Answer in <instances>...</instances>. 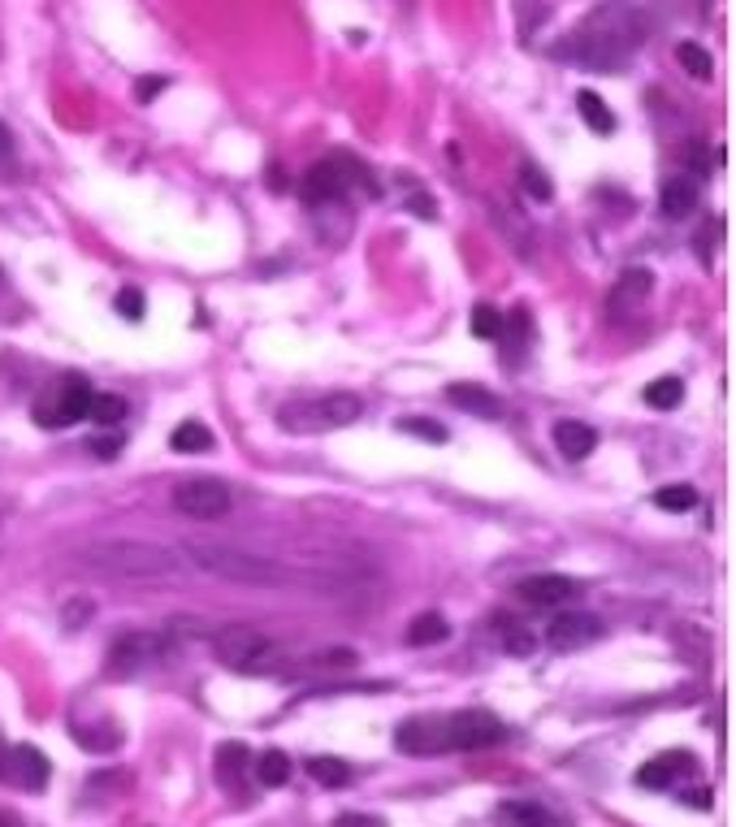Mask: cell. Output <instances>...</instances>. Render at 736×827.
I'll use <instances>...</instances> for the list:
<instances>
[{"mask_svg": "<svg viewBox=\"0 0 736 827\" xmlns=\"http://www.w3.org/2000/svg\"><path fill=\"white\" fill-rule=\"evenodd\" d=\"M178 550L152 546V542H104L78 555V568L96 576H117V581H174L182 572Z\"/></svg>", "mask_w": 736, "mask_h": 827, "instance_id": "obj_1", "label": "cell"}, {"mask_svg": "<svg viewBox=\"0 0 736 827\" xmlns=\"http://www.w3.org/2000/svg\"><path fill=\"white\" fill-rule=\"evenodd\" d=\"M182 559H187L191 568L221 576V581H234V585H282L286 581L282 563H273L269 555H256V550H239V546L191 542L182 550Z\"/></svg>", "mask_w": 736, "mask_h": 827, "instance_id": "obj_2", "label": "cell"}, {"mask_svg": "<svg viewBox=\"0 0 736 827\" xmlns=\"http://www.w3.org/2000/svg\"><path fill=\"white\" fill-rule=\"evenodd\" d=\"M628 48H633V31H628L620 18H611V13H598V18H589L581 31L559 48V57L585 65V70L611 74V70H620L624 65Z\"/></svg>", "mask_w": 736, "mask_h": 827, "instance_id": "obj_3", "label": "cell"}, {"mask_svg": "<svg viewBox=\"0 0 736 827\" xmlns=\"http://www.w3.org/2000/svg\"><path fill=\"white\" fill-rule=\"evenodd\" d=\"M360 412H364L360 395L334 390V395H321V399L286 403V408L278 412V425H282L286 433H299V438H312V433H334V429L356 425Z\"/></svg>", "mask_w": 736, "mask_h": 827, "instance_id": "obj_4", "label": "cell"}, {"mask_svg": "<svg viewBox=\"0 0 736 827\" xmlns=\"http://www.w3.org/2000/svg\"><path fill=\"white\" fill-rule=\"evenodd\" d=\"M213 654L230 672H273L278 667V641L256 624H226L213 633Z\"/></svg>", "mask_w": 736, "mask_h": 827, "instance_id": "obj_5", "label": "cell"}, {"mask_svg": "<svg viewBox=\"0 0 736 827\" xmlns=\"http://www.w3.org/2000/svg\"><path fill=\"white\" fill-rule=\"evenodd\" d=\"M91 390L83 377H61L44 399H35V425L39 429H70L78 420H87L91 412Z\"/></svg>", "mask_w": 736, "mask_h": 827, "instance_id": "obj_6", "label": "cell"}, {"mask_svg": "<svg viewBox=\"0 0 736 827\" xmlns=\"http://www.w3.org/2000/svg\"><path fill=\"white\" fill-rule=\"evenodd\" d=\"M165 646H169L165 633H143V628H135V633H122V637H117L113 646H109L104 672L117 676V680H130V676L148 672L156 659H165Z\"/></svg>", "mask_w": 736, "mask_h": 827, "instance_id": "obj_7", "label": "cell"}, {"mask_svg": "<svg viewBox=\"0 0 736 827\" xmlns=\"http://www.w3.org/2000/svg\"><path fill=\"white\" fill-rule=\"evenodd\" d=\"M507 737L503 719L490 715V711H455L446 715V741L451 750H490Z\"/></svg>", "mask_w": 736, "mask_h": 827, "instance_id": "obj_8", "label": "cell"}, {"mask_svg": "<svg viewBox=\"0 0 736 827\" xmlns=\"http://www.w3.org/2000/svg\"><path fill=\"white\" fill-rule=\"evenodd\" d=\"M174 507L191 520H221L230 511V490L213 477H191L174 485Z\"/></svg>", "mask_w": 736, "mask_h": 827, "instance_id": "obj_9", "label": "cell"}, {"mask_svg": "<svg viewBox=\"0 0 736 827\" xmlns=\"http://www.w3.org/2000/svg\"><path fill=\"white\" fill-rule=\"evenodd\" d=\"M351 161H343V156H334V161H321V165H312L308 174H304V187H299V195H304V204L308 208H325V204H338L343 195L351 191Z\"/></svg>", "mask_w": 736, "mask_h": 827, "instance_id": "obj_10", "label": "cell"}, {"mask_svg": "<svg viewBox=\"0 0 736 827\" xmlns=\"http://www.w3.org/2000/svg\"><path fill=\"white\" fill-rule=\"evenodd\" d=\"M48 776H52L48 754L35 750V745H9V750L0 754V780H9L13 789L39 793L48 784Z\"/></svg>", "mask_w": 736, "mask_h": 827, "instance_id": "obj_11", "label": "cell"}, {"mask_svg": "<svg viewBox=\"0 0 736 827\" xmlns=\"http://www.w3.org/2000/svg\"><path fill=\"white\" fill-rule=\"evenodd\" d=\"M394 745H399L403 754H446L451 750V741H446V715H420V719H403L399 732H394Z\"/></svg>", "mask_w": 736, "mask_h": 827, "instance_id": "obj_12", "label": "cell"}, {"mask_svg": "<svg viewBox=\"0 0 736 827\" xmlns=\"http://www.w3.org/2000/svg\"><path fill=\"white\" fill-rule=\"evenodd\" d=\"M602 633V624L594 620V615H585V611H563V615H555L550 620V628H546V641L555 650H581V646H589Z\"/></svg>", "mask_w": 736, "mask_h": 827, "instance_id": "obj_13", "label": "cell"}, {"mask_svg": "<svg viewBox=\"0 0 736 827\" xmlns=\"http://www.w3.org/2000/svg\"><path fill=\"white\" fill-rule=\"evenodd\" d=\"M576 594H581V585H576L572 576H559V572L520 581V598L529 602V607H563V602H572Z\"/></svg>", "mask_w": 736, "mask_h": 827, "instance_id": "obj_14", "label": "cell"}, {"mask_svg": "<svg viewBox=\"0 0 736 827\" xmlns=\"http://www.w3.org/2000/svg\"><path fill=\"white\" fill-rule=\"evenodd\" d=\"M698 191H702V182H698V178H689L685 169H680L676 178H667V182H663V195H659L663 217H672V221L689 217L693 208H698Z\"/></svg>", "mask_w": 736, "mask_h": 827, "instance_id": "obj_15", "label": "cell"}, {"mask_svg": "<svg viewBox=\"0 0 736 827\" xmlns=\"http://www.w3.org/2000/svg\"><path fill=\"white\" fill-rule=\"evenodd\" d=\"M676 776H693V754H663L637 771L641 789H672Z\"/></svg>", "mask_w": 736, "mask_h": 827, "instance_id": "obj_16", "label": "cell"}, {"mask_svg": "<svg viewBox=\"0 0 736 827\" xmlns=\"http://www.w3.org/2000/svg\"><path fill=\"white\" fill-rule=\"evenodd\" d=\"M446 399H451L455 408H464L468 416H481V420L503 416V403H498V395H490V390H485V386H472V382H455V386H446Z\"/></svg>", "mask_w": 736, "mask_h": 827, "instance_id": "obj_17", "label": "cell"}, {"mask_svg": "<svg viewBox=\"0 0 736 827\" xmlns=\"http://www.w3.org/2000/svg\"><path fill=\"white\" fill-rule=\"evenodd\" d=\"M650 286H654V273L650 269H628L620 282H615V291L607 299V308L611 312H628V308H641L646 304V295H650Z\"/></svg>", "mask_w": 736, "mask_h": 827, "instance_id": "obj_18", "label": "cell"}, {"mask_svg": "<svg viewBox=\"0 0 736 827\" xmlns=\"http://www.w3.org/2000/svg\"><path fill=\"white\" fill-rule=\"evenodd\" d=\"M498 827H555V815L542 802H529V797H516V802L498 806Z\"/></svg>", "mask_w": 736, "mask_h": 827, "instance_id": "obj_19", "label": "cell"}, {"mask_svg": "<svg viewBox=\"0 0 736 827\" xmlns=\"http://www.w3.org/2000/svg\"><path fill=\"white\" fill-rule=\"evenodd\" d=\"M555 446L563 451V459H585V455H594L598 433L589 429L585 420H559V425H555Z\"/></svg>", "mask_w": 736, "mask_h": 827, "instance_id": "obj_20", "label": "cell"}, {"mask_svg": "<svg viewBox=\"0 0 736 827\" xmlns=\"http://www.w3.org/2000/svg\"><path fill=\"white\" fill-rule=\"evenodd\" d=\"M356 667V650H325V654H308L304 663L286 667V676H325V672H351Z\"/></svg>", "mask_w": 736, "mask_h": 827, "instance_id": "obj_21", "label": "cell"}, {"mask_svg": "<svg viewBox=\"0 0 736 827\" xmlns=\"http://www.w3.org/2000/svg\"><path fill=\"white\" fill-rule=\"evenodd\" d=\"M169 446L182 455H204V451H213L217 438H213V429L200 425V420H182V425L169 433Z\"/></svg>", "mask_w": 736, "mask_h": 827, "instance_id": "obj_22", "label": "cell"}, {"mask_svg": "<svg viewBox=\"0 0 736 827\" xmlns=\"http://www.w3.org/2000/svg\"><path fill=\"white\" fill-rule=\"evenodd\" d=\"M308 776L317 780L321 789H347L351 763H343V758H334V754H317V758H308Z\"/></svg>", "mask_w": 736, "mask_h": 827, "instance_id": "obj_23", "label": "cell"}, {"mask_svg": "<svg viewBox=\"0 0 736 827\" xmlns=\"http://www.w3.org/2000/svg\"><path fill=\"white\" fill-rule=\"evenodd\" d=\"M446 637H451V624H446V615H438V611H425L407 624V646H438Z\"/></svg>", "mask_w": 736, "mask_h": 827, "instance_id": "obj_24", "label": "cell"}, {"mask_svg": "<svg viewBox=\"0 0 736 827\" xmlns=\"http://www.w3.org/2000/svg\"><path fill=\"white\" fill-rule=\"evenodd\" d=\"M70 732H74V741L91 754H109V750L122 745V732H117L113 724H74Z\"/></svg>", "mask_w": 736, "mask_h": 827, "instance_id": "obj_25", "label": "cell"}, {"mask_svg": "<svg viewBox=\"0 0 736 827\" xmlns=\"http://www.w3.org/2000/svg\"><path fill=\"white\" fill-rule=\"evenodd\" d=\"M576 113L585 117V126L594 130V135H611L615 130V113L602 104V96H594V91H581V96H576Z\"/></svg>", "mask_w": 736, "mask_h": 827, "instance_id": "obj_26", "label": "cell"}, {"mask_svg": "<svg viewBox=\"0 0 736 827\" xmlns=\"http://www.w3.org/2000/svg\"><path fill=\"white\" fill-rule=\"evenodd\" d=\"M256 780L265 784V789H282V784L291 780V758L282 750H265L256 758Z\"/></svg>", "mask_w": 736, "mask_h": 827, "instance_id": "obj_27", "label": "cell"}, {"mask_svg": "<svg viewBox=\"0 0 736 827\" xmlns=\"http://www.w3.org/2000/svg\"><path fill=\"white\" fill-rule=\"evenodd\" d=\"M646 403L659 412L680 408V403H685V382H680V377H659V382L646 386Z\"/></svg>", "mask_w": 736, "mask_h": 827, "instance_id": "obj_28", "label": "cell"}, {"mask_svg": "<svg viewBox=\"0 0 736 827\" xmlns=\"http://www.w3.org/2000/svg\"><path fill=\"white\" fill-rule=\"evenodd\" d=\"M247 763H252V754H247V745H239V741H226L217 750V771H221V784L226 789H234V776L239 771H247Z\"/></svg>", "mask_w": 736, "mask_h": 827, "instance_id": "obj_29", "label": "cell"}, {"mask_svg": "<svg viewBox=\"0 0 736 827\" xmlns=\"http://www.w3.org/2000/svg\"><path fill=\"white\" fill-rule=\"evenodd\" d=\"M685 174L698 178V182L715 174V156H711V148H706V139H689V148H685Z\"/></svg>", "mask_w": 736, "mask_h": 827, "instance_id": "obj_30", "label": "cell"}, {"mask_svg": "<svg viewBox=\"0 0 736 827\" xmlns=\"http://www.w3.org/2000/svg\"><path fill=\"white\" fill-rule=\"evenodd\" d=\"M122 416H126V399L122 395H91L87 420H96V425H122Z\"/></svg>", "mask_w": 736, "mask_h": 827, "instance_id": "obj_31", "label": "cell"}, {"mask_svg": "<svg viewBox=\"0 0 736 827\" xmlns=\"http://www.w3.org/2000/svg\"><path fill=\"white\" fill-rule=\"evenodd\" d=\"M503 321H507V312H498L490 304H477L468 325H472V334L477 338H503Z\"/></svg>", "mask_w": 736, "mask_h": 827, "instance_id": "obj_32", "label": "cell"}, {"mask_svg": "<svg viewBox=\"0 0 736 827\" xmlns=\"http://www.w3.org/2000/svg\"><path fill=\"white\" fill-rule=\"evenodd\" d=\"M654 503H659L663 511H689L693 503H698V490H693V485H663V490L654 494Z\"/></svg>", "mask_w": 736, "mask_h": 827, "instance_id": "obj_33", "label": "cell"}, {"mask_svg": "<svg viewBox=\"0 0 736 827\" xmlns=\"http://www.w3.org/2000/svg\"><path fill=\"white\" fill-rule=\"evenodd\" d=\"M676 57H680V65H685L693 78H711V70H715L711 52L698 48V44H680V48H676Z\"/></svg>", "mask_w": 736, "mask_h": 827, "instance_id": "obj_34", "label": "cell"}, {"mask_svg": "<svg viewBox=\"0 0 736 827\" xmlns=\"http://www.w3.org/2000/svg\"><path fill=\"white\" fill-rule=\"evenodd\" d=\"M503 646L516 654V659H524V654H533L537 641H533V633H529L524 624H511V620H507V624H503Z\"/></svg>", "mask_w": 736, "mask_h": 827, "instance_id": "obj_35", "label": "cell"}, {"mask_svg": "<svg viewBox=\"0 0 736 827\" xmlns=\"http://www.w3.org/2000/svg\"><path fill=\"white\" fill-rule=\"evenodd\" d=\"M117 312H122L126 321H143V312H148V299H143L139 286H122V291H117Z\"/></svg>", "mask_w": 736, "mask_h": 827, "instance_id": "obj_36", "label": "cell"}, {"mask_svg": "<svg viewBox=\"0 0 736 827\" xmlns=\"http://www.w3.org/2000/svg\"><path fill=\"white\" fill-rule=\"evenodd\" d=\"M91 611H96V607H91V598H74V602H65V607H61V624L74 633V628H83L91 620Z\"/></svg>", "mask_w": 736, "mask_h": 827, "instance_id": "obj_37", "label": "cell"}, {"mask_svg": "<svg viewBox=\"0 0 736 827\" xmlns=\"http://www.w3.org/2000/svg\"><path fill=\"white\" fill-rule=\"evenodd\" d=\"M520 182H524V191H529L533 200H550V178H546L537 165H524V169H520Z\"/></svg>", "mask_w": 736, "mask_h": 827, "instance_id": "obj_38", "label": "cell"}, {"mask_svg": "<svg viewBox=\"0 0 736 827\" xmlns=\"http://www.w3.org/2000/svg\"><path fill=\"white\" fill-rule=\"evenodd\" d=\"M403 433H412V438H425V442H446V429L433 425V420H399Z\"/></svg>", "mask_w": 736, "mask_h": 827, "instance_id": "obj_39", "label": "cell"}, {"mask_svg": "<svg viewBox=\"0 0 736 827\" xmlns=\"http://www.w3.org/2000/svg\"><path fill=\"white\" fill-rule=\"evenodd\" d=\"M334 827H386V819L377 815H360V810H347V815H338Z\"/></svg>", "mask_w": 736, "mask_h": 827, "instance_id": "obj_40", "label": "cell"}, {"mask_svg": "<svg viewBox=\"0 0 736 827\" xmlns=\"http://www.w3.org/2000/svg\"><path fill=\"white\" fill-rule=\"evenodd\" d=\"M91 451H96L100 459H113L117 451H122V438H117V433H113V438H96V442H91Z\"/></svg>", "mask_w": 736, "mask_h": 827, "instance_id": "obj_41", "label": "cell"}, {"mask_svg": "<svg viewBox=\"0 0 736 827\" xmlns=\"http://www.w3.org/2000/svg\"><path fill=\"white\" fill-rule=\"evenodd\" d=\"M412 213H416V217H429V221H433V217H438V208H433V200H429V195H416V200H412Z\"/></svg>", "mask_w": 736, "mask_h": 827, "instance_id": "obj_42", "label": "cell"}, {"mask_svg": "<svg viewBox=\"0 0 736 827\" xmlns=\"http://www.w3.org/2000/svg\"><path fill=\"white\" fill-rule=\"evenodd\" d=\"M161 87H165L161 78H148V83H139V100H152V96H156V91H161Z\"/></svg>", "mask_w": 736, "mask_h": 827, "instance_id": "obj_43", "label": "cell"}, {"mask_svg": "<svg viewBox=\"0 0 736 827\" xmlns=\"http://www.w3.org/2000/svg\"><path fill=\"white\" fill-rule=\"evenodd\" d=\"M9 156H13V139H9L5 122H0V161H9Z\"/></svg>", "mask_w": 736, "mask_h": 827, "instance_id": "obj_44", "label": "cell"}, {"mask_svg": "<svg viewBox=\"0 0 736 827\" xmlns=\"http://www.w3.org/2000/svg\"><path fill=\"white\" fill-rule=\"evenodd\" d=\"M0 827H13V823H9V819H5V815H0Z\"/></svg>", "mask_w": 736, "mask_h": 827, "instance_id": "obj_45", "label": "cell"}]
</instances>
